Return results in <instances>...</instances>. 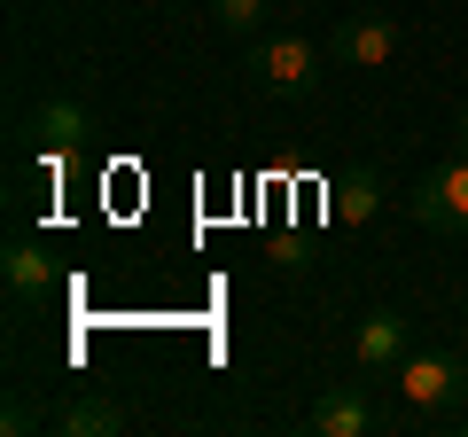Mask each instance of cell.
I'll use <instances>...</instances> for the list:
<instances>
[{
    "instance_id": "obj_1",
    "label": "cell",
    "mask_w": 468,
    "mask_h": 437,
    "mask_svg": "<svg viewBox=\"0 0 468 437\" xmlns=\"http://www.w3.org/2000/svg\"><path fill=\"white\" fill-rule=\"evenodd\" d=\"M390 383H399L406 421H445L468 406V359L461 352H406L390 368Z\"/></svg>"
},
{
    "instance_id": "obj_2",
    "label": "cell",
    "mask_w": 468,
    "mask_h": 437,
    "mask_svg": "<svg viewBox=\"0 0 468 437\" xmlns=\"http://www.w3.org/2000/svg\"><path fill=\"white\" fill-rule=\"evenodd\" d=\"M399 48H406V32H399L390 8H351V16L328 32V63L335 70H390Z\"/></svg>"
},
{
    "instance_id": "obj_3",
    "label": "cell",
    "mask_w": 468,
    "mask_h": 437,
    "mask_svg": "<svg viewBox=\"0 0 468 437\" xmlns=\"http://www.w3.org/2000/svg\"><path fill=\"white\" fill-rule=\"evenodd\" d=\"M250 79L266 94H313L320 86V48L304 32H258L250 39Z\"/></svg>"
},
{
    "instance_id": "obj_4",
    "label": "cell",
    "mask_w": 468,
    "mask_h": 437,
    "mask_svg": "<svg viewBox=\"0 0 468 437\" xmlns=\"http://www.w3.org/2000/svg\"><path fill=\"white\" fill-rule=\"evenodd\" d=\"M406 211H414L421 235H468V149L452 156V165L421 172V187L406 196Z\"/></svg>"
},
{
    "instance_id": "obj_5",
    "label": "cell",
    "mask_w": 468,
    "mask_h": 437,
    "mask_svg": "<svg viewBox=\"0 0 468 437\" xmlns=\"http://www.w3.org/2000/svg\"><path fill=\"white\" fill-rule=\"evenodd\" d=\"M406 352H414V328H406V313H390V304L359 313V328H351V359H359V375H390Z\"/></svg>"
},
{
    "instance_id": "obj_6",
    "label": "cell",
    "mask_w": 468,
    "mask_h": 437,
    "mask_svg": "<svg viewBox=\"0 0 468 437\" xmlns=\"http://www.w3.org/2000/svg\"><path fill=\"white\" fill-rule=\"evenodd\" d=\"M304 430L313 437H367V430H383V406L359 383H335V390H320V399L304 406Z\"/></svg>"
},
{
    "instance_id": "obj_7",
    "label": "cell",
    "mask_w": 468,
    "mask_h": 437,
    "mask_svg": "<svg viewBox=\"0 0 468 437\" xmlns=\"http://www.w3.org/2000/svg\"><path fill=\"white\" fill-rule=\"evenodd\" d=\"M0 282H8L16 304H48L55 297V266H48L39 242H8V250H0Z\"/></svg>"
},
{
    "instance_id": "obj_8",
    "label": "cell",
    "mask_w": 468,
    "mask_h": 437,
    "mask_svg": "<svg viewBox=\"0 0 468 437\" xmlns=\"http://www.w3.org/2000/svg\"><path fill=\"white\" fill-rule=\"evenodd\" d=\"M48 430H55V437H117V430H125V406L86 390V399H63V406H55Z\"/></svg>"
},
{
    "instance_id": "obj_9",
    "label": "cell",
    "mask_w": 468,
    "mask_h": 437,
    "mask_svg": "<svg viewBox=\"0 0 468 437\" xmlns=\"http://www.w3.org/2000/svg\"><path fill=\"white\" fill-rule=\"evenodd\" d=\"M32 133H39V149H48V156H63V149H79V141H86V110L70 94H48L32 110Z\"/></svg>"
},
{
    "instance_id": "obj_10",
    "label": "cell",
    "mask_w": 468,
    "mask_h": 437,
    "mask_svg": "<svg viewBox=\"0 0 468 437\" xmlns=\"http://www.w3.org/2000/svg\"><path fill=\"white\" fill-rule=\"evenodd\" d=\"M375 211H383V172L375 165L344 172V180H335V218H344V227H367Z\"/></svg>"
},
{
    "instance_id": "obj_11",
    "label": "cell",
    "mask_w": 468,
    "mask_h": 437,
    "mask_svg": "<svg viewBox=\"0 0 468 437\" xmlns=\"http://www.w3.org/2000/svg\"><path fill=\"white\" fill-rule=\"evenodd\" d=\"M211 24L227 39H242V48H250L258 32H266V0H211Z\"/></svg>"
},
{
    "instance_id": "obj_12",
    "label": "cell",
    "mask_w": 468,
    "mask_h": 437,
    "mask_svg": "<svg viewBox=\"0 0 468 437\" xmlns=\"http://www.w3.org/2000/svg\"><path fill=\"white\" fill-rule=\"evenodd\" d=\"M0 430H8V437H24V430H48V414H32L24 399H8V414H0Z\"/></svg>"
},
{
    "instance_id": "obj_13",
    "label": "cell",
    "mask_w": 468,
    "mask_h": 437,
    "mask_svg": "<svg viewBox=\"0 0 468 437\" xmlns=\"http://www.w3.org/2000/svg\"><path fill=\"white\" fill-rule=\"evenodd\" d=\"M452 141H461V149H468V101H461V118H452Z\"/></svg>"
}]
</instances>
